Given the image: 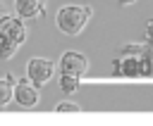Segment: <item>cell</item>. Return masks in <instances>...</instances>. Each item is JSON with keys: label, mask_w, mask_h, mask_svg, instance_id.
Wrapping results in <instances>:
<instances>
[{"label": "cell", "mask_w": 153, "mask_h": 126, "mask_svg": "<svg viewBox=\"0 0 153 126\" xmlns=\"http://www.w3.org/2000/svg\"><path fill=\"white\" fill-rule=\"evenodd\" d=\"M88 71V59L86 55L76 52V50H67L62 57H60V74H67V76H84Z\"/></svg>", "instance_id": "6"}, {"label": "cell", "mask_w": 153, "mask_h": 126, "mask_svg": "<svg viewBox=\"0 0 153 126\" xmlns=\"http://www.w3.org/2000/svg\"><path fill=\"white\" fill-rule=\"evenodd\" d=\"M55 74V64L45 57H31L26 62V78L33 83V86H43L53 78Z\"/></svg>", "instance_id": "4"}, {"label": "cell", "mask_w": 153, "mask_h": 126, "mask_svg": "<svg viewBox=\"0 0 153 126\" xmlns=\"http://www.w3.org/2000/svg\"><path fill=\"white\" fill-rule=\"evenodd\" d=\"M26 24L22 17L0 14V59H12L14 52L26 43Z\"/></svg>", "instance_id": "2"}, {"label": "cell", "mask_w": 153, "mask_h": 126, "mask_svg": "<svg viewBox=\"0 0 153 126\" xmlns=\"http://www.w3.org/2000/svg\"><path fill=\"white\" fill-rule=\"evenodd\" d=\"M91 19V7L88 5H65L55 14V24L65 36H76L84 31V26Z\"/></svg>", "instance_id": "3"}, {"label": "cell", "mask_w": 153, "mask_h": 126, "mask_svg": "<svg viewBox=\"0 0 153 126\" xmlns=\"http://www.w3.org/2000/svg\"><path fill=\"white\" fill-rule=\"evenodd\" d=\"M12 100H14L19 107H24V109L36 107V105L41 102L38 86H33L29 78H26V81H17V83L12 86Z\"/></svg>", "instance_id": "5"}, {"label": "cell", "mask_w": 153, "mask_h": 126, "mask_svg": "<svg viewBox=\"0 0 153 126\" xmlns=\"http://www.w3.org/2000/svg\"><path fill=\"white\" fill-rule=\"evenodd\" d=\"M136 0H117V5H122V7H127V5H134Z\"/></svg>", "instance_id": "12"}, {"label": "cell", "mask_w": 153, "mask_h": 126, "mask_svg": "<svg viewBox=\"0 0 153 126\" xmlns=\"http://www.w3.org/2000/svg\"><path fill=\"white\" fill-rule=\"evenodd\" d=\"M146 38L153 43V19H148V24H146Z\"/></svg>", "instance_id": "11"}, {"label": "cell", "mask_w": 153, "mask_h": 126, "mask_svg": "<svg viewBox=\"0 0 153 126\" xmlns=\"http://www.w3.org/2000/svg\"><path fill=\"white\" fill-rule=\"evenodd\" d=\"M79 88H81V78L79 76H67V74L60 76V90L65 95H74Z\"/></svg>", "instance_id": "9"}, {"label": "cell", "mask_w": 153, "mask_h": 126, "mask_svg": "<svg viewBox=\"0 0 153 126\" xmlns=\"http://www.w3.org/2000/svg\"><path fill=\"white\" fill-rule=\"evenodd\" d=\"M12 86H14V74H5L0 78V107H5L12 100Z\"/></svg>", "instance_id": "8"}, {"label": "cell", "mask_w": 153, "mask_h": 126, "mask_svg": "<svg viewBox=\"0 0 153 126\" xmlns=\"http://www.w3.org/2000/svg\"><path fill=\"white\" fill-rule=\"evenodd\" d=\"M112 74L124 78L153 76V43H127L112 64Z\"/></svg>", "instance_id": "1"}, {"label": "cell", "mask_w": 153, "mask_h": 126, "mask_svg": "<svg viewBox=\"0 0 153 126\" xmlns=\"http://www.w3.org/2000/svg\"><path fill=\"white\" fill-rule=\"evenodd\" d=\"M14 10L22 19H36L45 14V0H14Z\"/></svg>", "instance_id": "7"}, {"label": "cell", "mask_w": 153, "mask_h": 126, "mask_svg": "<svg viewBox=\"0 0 153 126\" xmlns=\"http://www.w3.org/2000/svg\"><path fill=\"white\" fill-rule=\"evenodd\" d=\"M81 107L76 105V102H60V105H55V112H79Z\"/></svg>", "instance_id": "10"}]
</instances>
